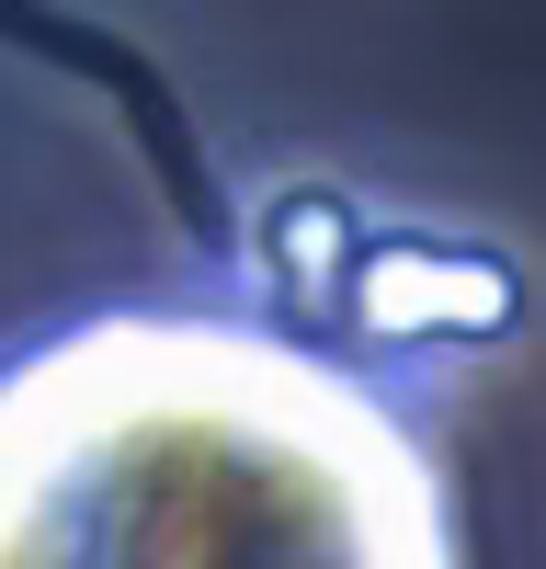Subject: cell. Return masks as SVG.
<instances>
[{
	"label": "cell",
	"mask_w": 546,
	"mask_h": 569,
	"mask_svg": "<svg viewBox=\"0 0 546 569\" xmlns=\"http://www.w3.org/2000/svg\"><path fill=\"white\" fill-rule=\"evenodd\" d=\"M535 308V273L478 228H387L353 217V240L318 284V319L364 353H489Z\"/></svg>",
	"instance_id": "7a4b0ae2"
},
{
	"label": "cell",
	"mask_w": 546,
	"mask_h": 569,
	"mask_svg": "<svg viewBox=\"0 0 546 569\" xmlns=\"http://www.w3.org/2000/svg\"><path fill=\"white\" fill-rule=\"evenodd\" d=\"M0 569H467V525L376 365L125 297L0 342Z\"/></svg>",
	"instance_id": "6da1fadb"
}]
</instances>
